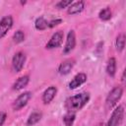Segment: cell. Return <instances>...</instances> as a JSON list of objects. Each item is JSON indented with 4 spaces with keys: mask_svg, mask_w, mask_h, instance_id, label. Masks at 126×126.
I'll return each instance as SVG.
<instances>
[{
    "mask_svg": "<svg viewBox=\"0 0 126 126\" xmlns=\"http://www.w3.org/2000/svg\"><path fill=\"white\" fill-rule=\"evenodd\" d=\"M75 119H76V114L73 112H67L62 118L65 126H73Z\"/></svg>",
    "mask_w": 126,
    "mask_h": 126,
    "instance_id": "d6986e66",
    "label": "cell"
},
{
    "mask_svg": "<svg viewBox=\"0 0 126 126\" xmlns=\"http://www.w3.org/2000/svg\"><path fill=\"white\" fill-rule=\"evenodd\" d=\"M63 37H64V33L62 31H58V32H54L52 34V36L50 37L49 41L46 43L45 48L46 49H54V48L59 47L63 42Z\"/></svg>",
    "mask_w": 126,
    "mask_h": 126,
    "instance_id": "52a82bcc",
    "label": "cell"
},
{
    "mask_svg": "<svg viewBox=\"0 0 126 126\" xmlns=\"http://www.w3.org/2000/svg\"><path fill=\"white\" fill-rule=\"evenodd\" d=\"M86 82H87V75L85 73H83V72L78 73L77 75L74 76L72 81L69 83V89L70 90H75L78 87H80L83 84H85Z\"/></svg>",
    "mask_w": 126,
    "mask_h": 126,
    "instance_id": "30bf717a",
    "label": "cell"
},
{
    "mask_svg": "<svg viewBox=\"0 0 126 126\" xmlns=\"http://www.w3.org/2000/svg\"><path fill=\"white\" fill-rule=\"evenodd\" d=\"M84 9H85V2L82 1V0H80V1L73 2V3L68 7L67 13H68L69 15H76V14L81 13Z\"/></svg>",
    "mask_w": 126,
    "mask_h": 126,
    "instance_id": "7c38bea8",
    "label": "cell"
},
{
    "mask_svg": "<svg viewBox=\"0 0 126 126\" xmlns=\"http://www.w3.org/2000/svg\"><path fill=\"white\" fill-rule=\"evenodd\" d=\"M62 23L61 19H55V20H51L50 22H48V28H54L56 26H58L59 24Z\"/></svg>",
    "mask_w": 126,
    "mask_h": 126,
    "instance_id": "7402d4cb",
    "label": "cell"
},
{
    "mask_svg": "<svg viewBox=\"0 0 126 126\" xmlns=\"http://www.w3.org/2000/svg\"><path fill=\"white\" fill-rule=\"evenodd\" d=\"M42 118V113L40 111H34L30 114L28 120H27V125L28 126H33L36 123H38Z\"/></svg>",
    "mask_w": 126,
    "mask_h": 126,
    "instance_id": "9a60e30c",
    "label": "cell"
},
{
    "mask_svg": "<svg viewBox=\"0 0 126 126\" xmlns=\"http://www.w3.org/2000/svg\"><path fill=\"white\" fill-rule=\"evenodd\" d=\"M32 98V93L31 92H24L23 94H19V96L15 99V101L13 102V109L14 110H20L22 109L23 107H25L29 100Z\"/></svg>",
    "mask_w": 126,
    "mask_h": 126,
    "instance_id": "5b68a950",
    "label": "cell"
},
{
    "mask_svg": "<svg viewBox=\"0 0 126 126\" xmlns=\"http://www.w3.org/2000/svg\"><path fill=\"white\" fill-rule=\"evenodd\" d=\"M27 60V56L23 51H18L15 53V55L12 58V68L15 72H20L22 71L25 63Z\"/></svg>",
    "mask_w": 126,
    "mask_h": 126,
    "instance_id": "277c9868",
    "label": "cell"
},
{
    "mask_svg": "<svg viewBox=\"0 0 126 126\" xmlns=\"http://www.w3.org/2000/svg\"><path fill=\"white\" fill-rule=\"evenodd\" d=\"M72 3H73L72 0H61V1L56 3L55 7L57 9H64V8H68Z\"/></svg>",
    "mask_w": 126,
    "mask_h": 126,
    "instance_id": "44dd1931",
    "label": "cell"
},
{
    "mask_svg": "<svg viewBox=\"0 0 126 126\" xmlns=\"http://www.w3.org/2000/svg\"><path fill=\"white\" fill-rule=\"evenodd\" d=\"M95 126H101V124H100V123H98V124H97V125H95Z\"/></svg>",
    "mask_w": 126,
    "mask_h": 126,
    "instance_id": "d4e9b609",
    "label": "cell"
},
{
    "mask_svg": "<svg viewBox=\"0 0 126 126\" xmlns=\"http://www.w3.org/2000/svg\"><path fill=\"white\" fill-rule=\"evenodd\" d=\"M124 114V108L122 105H118L115 107V109L112 111L111 116L109 120L107 121L105 126H119Z\"/></svg>",
    "mask_w": 126,
    "mask_h": 126,
    "instance_id": "3957f363",
    "label": "cell"
},
{
    "mask_svg": "<svg viewBox=\"0 0 126 126\" xmlns=\"http://www.w3.org/2000/svg\"><path fill=\"white\" fill-rule=\"evenodd\" d=\"M34 28L37 31H44L48 28V22L43 17H38L34 22Z\"/></svg>",
    "mask_w": 126,
    "mask_h": 126,
    "instance_id": "2e32d148",
    "label": "cell"
},
{
    "mask_svg": "<svg viewBox=\"0 0 126 126\" xmlns=\"http://www.w3.org/2000/svg\"><path fill=\"white\" fill-rule=\"evenodd\" d=\"M111 17H112V12L109 7H105L103 9H101L98 13V18L101 21H108L111 19Z\"/></svg>",
    "mask_w": 126,
    "mask_h": 126,
    "instance_id": "e0dca14e",
    "label": "cell"
},
{
    "mask_svg": "<svg viewBox=\"0 0 126 126\" xmlns=\"http://www.w3.org/2000/svg\"><path fill=\"white\" fill-rule=\"evenodd\" d=\"M56 94H57V88H56L55 86H50V87H48V88L43 92V94H42V101H43V103H44V104L50 103V102L53 100V98L55 97Z\"/></svg>",
    "mask_w": 126,
    "mask_h": 126,
    "instance_id": "8fae6325",
    "label": "cell"
},
{
    "mask_svg": "<svg viewBox=\"0 0 126 126\" xmlns=\"http://www.w3.org/2000/svg\"><path fill=\"white\" fill-rule=\"evenodd\" d=\"M115 47L116 50L118 52H122L124 47H125V34L124 33H120L115 40Z\"/></svg>",
    "mask_w": 126,
    "mask_h": 126,
    "instance_id": "ac0fdd59",
    "label": "cell"
},
{
    "mask_svg": "<svg viewBox=\"0 0 126 126\" xmlns=\"http://www.w3.org/2000/svg\"><path fill=\"white\" fill-rule=\"evenodd\" d=\"M91 95L90 93L84 92V93H80L77 94L75 95L69 96L64 103V107L67 110V112H73L76 113L77 111L81 110L90 100Z\"/></svg>",
    "mask_w": 126,
    "mask_h": 126,
    "instance_id": "6da1fadb",
    "label": "cell"
},
{
    "mask_svg": "<svg viewBox=\"0 0 126 126\" xmlns=\"http://www.w3.org/2000/svg\"><path fill=\"white\" fill-rule=\"evenodd\" d=\"M124 75H125V71H123V74H122V77H121V80H122V82H124V81H125V78H124Z\"/></svg>",
    "mask_w": 126,
    "mask_h": 126,
    "instance_id": "cb8c5ba5",
    "label": "cell"
},
{
    "mask_svg": "<svg viewBox=\"0 0 126 126\" xmlns=\"http://www.w3.org/2000/svg\"><path fill=\"white\" fill-rule=\"evenodd\" d=\"M76 46V33L75 31L71 30L69 31L67 37H66V42H65V46L63 48V53L64 54H68L70 53Z\"/></svg>",
    "mask_w": 126,
    "mask_h": 126,
    "instance_id": "ba28073f",
    "label": "cell"
},
{
    "mask_svg": "<svg viewBox=\"0 0 126 126\" xmlns=\"http://www.w3.org/2000/svg\"><path fill=\"white\" fill-rule=\"evenodd\" d=\"M7 118V114L5 112H0V126H2Z\"/></svg>",
    "mask_w": 126,
    "mask_h": 126,
    "instance_id": "603a6c76",
    "label": "cell"
},
{
    "mask_svg": "<svg viewBox=\"0 0 126 126\" xmlns=\"http://www.w3.org/2000/svg\"><path fill=\"white\" fill-rule=\"evenodd\" d=\"M75 59L73 58H68L66 60H64L63 62L60 63V65L58 66V73L62 76H65V75H68L71 70L73 69L74 65H75Z\"/></svg>",
    "mask_w": 126,
    "mask_h": 126,
    "instance_id": "9c48e42d",
    "label": "cell"
},
{
    "mask_svg": "<svg viewBox=\"0 0 126 126\" xmlns=\"http://www.w3.org/2000/svg\"><path fill=\"white\" fill-rule=\"evenodd\" d=\"M123 94V88L121 86H116L114 87L110 92L109 94H107L106 96V99H105V103L107 105L108 108H111L113 106L116 105V103L118 102V100L121 98Z\"/></svg>",
    "mask_w": 126,
    "mask_h": 126,
    "instance_id": "7a4b0ae2",
    "label": "cell"
},
{
    "mask_svg": "<svg viewBox=\"0 0 126 126\" xmlns=\"http://www.w3.org/2000/svg\"><path fill=\"white\" fill-rule=\"evenodd\" d=\"M24 40H25V32L23 31H21V30L16 31L14 32V34H13V41L18 44V43L23 42Z\"/></svg>",
    "mask_w": 126,
    "mask_h": 126,
    "instance_id": "ffe728a7",
    "label": "cell"
},
{
    "mask_svg": "<svg viewBox=\"0 0 126 126\" xmlns=\"http://www.w3.org/2000/svg\"><path fill=\"white\" fill-rule=\"evenodd\" d=\"M13 24L14 20L11 15L5 16L0 20V39H2L7 34V32L12 29Z\"/></svg>",
    "mask_w": 126,
    "mask_h": 126,
    "instance_id": "8992f818",
    "label": "cell"
},
{
    "mask_svg": "<svg viewBox=\"0 0 126 126\" xmlns=\"http://www.w3.org/2000/svg\"><path fill=\"white\" fill-rule=\"evenodd\" d=\"M29 82H30V77H29L28 75L21 76V77L18 78V79L16 80V82L13 84L12 89H13L14 91H20V90L26 88V87L28 86Z\"/></svg>",
    "mask_w": 126,
    "mask_h": 126,
    "instance_id": "4fadbf2b",
    "label": "cell"
},
{
    "mask_svg": "<svg viewBox=\"0 0 126 126\" xmlns=\"http://www.w3.org/2000/svg\"><path fill=\"white\" fill-rule=\"evenodd\" d=\"M116 67H117L116 59L114 57H110L106 64V73L109 77L114 78V76L116 74Z\"/></svg>",
    "mask_w": 126,
    "mask_h": 126,
    "instance_id": "5bb4252c",
    "label": "cell"
}]
</instances>
